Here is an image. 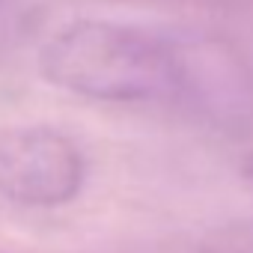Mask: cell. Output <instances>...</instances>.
I'll list each match as a JSON object with an SVG mask.
<instances>
[{"instance_id": "cell-4", "label": "cell", "mask_w": 253, "mask_h": 253, "mask_svg": "<svg viewBox=\"0 0 253 253\" xmlns=\"http://www.w3.org/2000/svg\"><path fill=\"white\" fill-rule=\"evenodd\" d=\"M247 173H250V179H253V161H250V164H247Z\"/></svg>"}, {"instance_id": "cell-2", "label": "cell", "mask_w": 253, "mask_h": 253, "mask_svg": "<svg viewBox=\"0 0 253 253\" xmlns=\"http://www.w3.org/2000/svg\"><path fill=\"white\" fill-rule=\"evenodd\" d=\"M86 179L78 143L48 125L0 128V194L18 206L57 209L75 200Z\"/></svg>"}, {"instance_id": "cell-1", "label": "cell", "mask_w": 253, "mask_h": 253, "mask_svg": "<svg viewBox=\"0 0 253 253\" xmlns=\"http://www.w3.org/2000/svg\"><path fill=\"white\" fill-rule=\"evenodd\" d=\"M39 63L54 86L113 104L211 98L217 86L229 92L238 84L217 45L101 18L57 30Z\"/></svg>"}, {"instance_id": "cell-3", "label": "cell", "mask_w": 253, "mask_h": 253, "mask_svg": "<svg viewBox=\"0 0 253 253\" xmlns=\"http://www.w3.org/2000/svg\"><path fill=\"white\" fill-rule=\"evenodd\" d=\"M203 253H253V217L232 220L220 226L209 241Z\"/></svg>"}]
</instances>
